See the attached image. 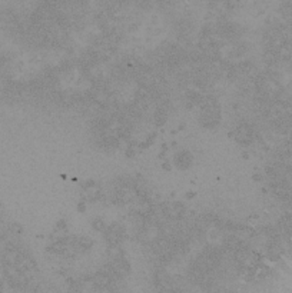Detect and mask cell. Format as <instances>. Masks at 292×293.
<instances>
[{"mask_svg": "<svg viewBox=\"0 0 292 293\" xmlns=\"http://www.w3.org/2000/svg\"><path fill=\"white\" fill-rule=\"evenodd\" d=\"M192 162H193L192 154L188 153V152H185V150L180 152V153H178L176 157H175V164H176V167H178V169H182V170L189 169L190 164H192Z\"/></svg>", "mask_w": 292, "mask_h": 293, "instance_id": "obj_1", "label": "cell"}]
</instances>
